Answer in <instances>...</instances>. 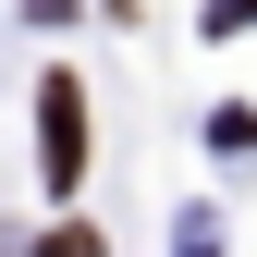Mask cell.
I'll return each instance as SVG.
<instances>
[{
	"mask_svg": "<svg viewBox=\"0 0 257 257\" xmlns=\"http://www.w3.org/2000/svg\"><path fill=\"white\" fill-rule=\"evenodd\" d=\"M37 172L61 184V196H74V172H86V86H74V74L37 86Z\"/></svg>",
	"mask_w": 257,
	"mask_h": 257,
	"instance_id": "cell-1",
	"label": "cell"
},
{
	"mask_svg": "<svg viewBox=\"0 0 257 257\" xmlns=\"http://www.w3.org/2000/svg\"><path fill=\"white\" fill-rule=\"evenodd\" d=\"M37 257H98V233H49V245H37Z\"/></svg>",
	"mask_w": 257,
	"mask_h": 257,
	"instance_id": "cell-2",
	"label": "cell"
}]
</instances>
